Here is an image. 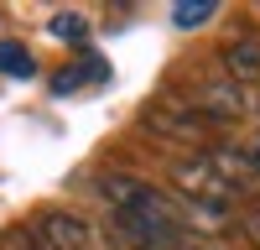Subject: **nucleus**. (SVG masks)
<instances>
[{"instance_id":"f257e3e1","label":"nucleus","mask_w":260,"mask_h":250,"mask_svg":"<svg viewBox=\"0 0 260 250\" xmlns=\"http://www.w3.org/2000/svg\"><path fill=\"white\" fill-rule=\"evenodd\" d=\"M99 193L110 203V214L130 219V224H146V229H161V235H192V214L177 193H161L156 182L146 177H130V172H104L99 177Z\"/></svg>"},{"instance_id":"1a4fd4ad","label":"nucleus","mask_w":260,"mask_h":250,"mask_svg":"<svg viewBox=\"0 0 260 250\" xmlns=\"http://www.w3.org/2000/svg\"><path fill=\"white\" fill-rule=\"evenodd\" d=\"M245 235H250V245L260 250V208H245Z\"/></svg>"},{"instance_id":"20e7f679","label":"nucleus","mask_w":260,"mask_h":250,"mask_svg":"<svg viewBox=\"0 0 260 250\" xmlns=\"http://www.w3.org/2000/svg\"><path fill=\"white\" fill-rule=\"evenodd\" d=\"M224 68H229V78L234 83H260V42L255 37H240V42H229L224 47Z\"/></svg>"},{"instance_id":"6e6552de","label":"nucleus","mask_w":260,"mask_h":250,"mask_svg":"<svg viewBox=\"0 0 260 250\" xmlns=\"http://www.w3.org/2000/svg\"><path fill=\"white\" fill-rule=\"evenodd\" d=\"M52 32H57V37H83V21H73V16H57V21H52Z\"/></svg>"},{"instance_id":"39448f33","label":"nucleus","mask_w":260,"mask_h":250,"mask_svg":"<svg viewBox=\"0 0 260 250\" xmlns=\"http://www.w3.org/2000/svg\"><path fill=\"white\" fill-rule=\"evenodd\" d=\"M0 73H11V78H31V73H37V63L26 57V47H16V42H0Z\"/></svg>"},{"instance_id":"f03ea898","label":"nucleus","mask_w":260,"mask_h":250,"mask_svg":"<svg viewBox=\"0 0 260 250\" xmlns=\"http://www.w3.org/2000/svg\"><path fill=\"white\" fill-rule=\"evenodd\" d=\"M187 110L203 125H240L255 110V99H250L245 83H234V78H203L198 89L187 94Z\"/></svg>"},{"instance_id":"7ed1b4c3","label":"nucleus","mask_w":260,"mask_h":250,"mask_svg":"<svg viewBox=\"0 0 260 250\" xmlns=\"http://www.w3.org/2000/svg\"><path fill=\"white\" fill-rule=\"evenodd\" d=\"M31 229H37V240L47 250H115L110 240L99 235V224L73 214V208H42Z\"/></svg>"},{"instance_id":"9d476101","label":"nucleus","mask_w":260,"mask_h":250,"mask_svg":"<svg viewBox=\"0 0 260 250\" xmlns=\"http://www.w3.org/2000/svg\"><path fill=\"white\" fill-rule=\"evenodd\" d=\"M255 167H260V146H255Z\"/></svg>"},{"instance_id":"423d86ee","label":"nucleus","mask_w":260,"mask_h":250,"mask_svg":"<svg viewBox=\"0 0 260 250\" xmlns=\"http://www.w3.org/2000/svg\"><path fill=\"white\" fill-rule=\"evenodd\" d=\"M213 11H219L213 0H182V6H172V21H177V26H203Z\"/></svg>"},{"instance_id":"0eeeda50","label":"nucleus","mask_w":260,"mask_h":250,"mask_svg":"<svg viewBox=\"0 0 260 250\" xmlns=\"http://www.w3.org/2000/svg\"><path fill=\"white\" fill-rule=\"evenodd\" d=\"M6 250H47L37 240V229H16V235H6Z\"/></svg>"}]
</instances>
